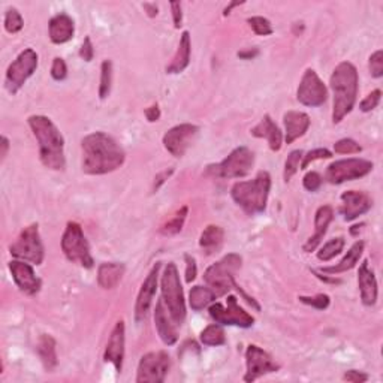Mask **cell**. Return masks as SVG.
I'll return each instance as SVG.
<instances>
[{"label":"cell","mask_w":383,"mask_h":383,"mask_svg":"<svg viewBox=\"0 0 383 383\" xmlns=\"http://www.w3.org/2000/svg\"><path fill=\"white\" fill-rule=\"evenodd\" d=\"M81 167L89 176H105L118 169L126 161V153L114 138L105 132H93L81 141Z\"/></svg>","instance_id":"cell-1"},{"label":"cell","mask_w":383,"mask_h":383,"mask_svg":"<svg viewBox=\"0 0 383 383\" xmlns=\"http://www.w3.org/2000/svg\"><path fill=\"white\" fill-rule=\"evenodd\" d=\"M28 121L38 141L39 159L43 167L53 171L65 169V138L57 126L45 116H32Z\"/></svg>","instance_id":"cell-2"},{"label":"cell","mask_w":383,"mask_h":383,"mask_svg":"<svg viewBox=\"0 0 383 383\" xmlns=\"http://www.w3.org/2000/svg\"><path fill=\"white\" fill-rule=\"evenodd\" d=\"M358 71L349 62H342L338 65L333 75H331L329 85L333 90V121L337 125L349 114L356 103L358 96Z\"/></svg>","instance_id":"cell-3"},{"label":"cell","mask_w":383,"mask_h":383,"mask_svg":"<svg viewBox=\"0 0 383 383\" xmlns=\"http://www.w3.org/2000/svg\"><path fill=\"white\" fill-rule=\"evenodd\" d=\"M269 189H271V177L267 171H260L253 180L235 183L231 189V196L245 213L255 216L265 211Z\"/></svg>","instance_id":"cell-4"},{"label":"cell","mask_w":383,"mask_h":383,"mask_svg":"<svg viewBox=\"0 0 383 383\" xmlns=\"http://www.w3.org/2000/svg\"><path fill=\"white\" fill-rule=\"evenodd\" d=\"M162 300L167 304L169 316L176 322V325H181L186 319V302L185 293L180 282L178 269L174 262H169L163 269L162 274Z\"/></svg>","instance_id":"cell-5"},{"label":"cell","mask_w":383,"mask_h":383,"mask_svg":"<svg viewBox=\"0 0 383 383\" xmlns=\"http://www.w3.org/2000/svg\"><path fill=\"white\" fill-rule=\"evenodd\" d=\"M241 262L240 255L229 253L207 269L204 280L217 298L223 297L235 286V274L241 268Z\"/></svg>","instance_id":"cell-6"},{"label":"cell","mask_w":383,"mask_h":383,"mask_svg":"<svg viewBox=\"0 0 383 383\" xmlns=\"http://www.w3.org/2000/svg\"><path fill=\"white\" fill-rule=\"evenodd\" d=\"M255 154L247 147H237L232 150L228 158L223 159L220 163L210 165L207 168V176L216 178H241L246 177L253 168Z\"/></svg>","instance_id":"cell-7"},{"label":"cell","mask_w":383,"mask_h":383,"mask_svg":"<svg viewBox=\"0 0 383 383\" xmlns=\"http://www.w3.org/2000/svg\"><path fill=\"white\" fill-rule=\"evenodd\" d=\"M62 250L68 260L84 268L93 267V256L90 253V246L85 240V235L80 223L69 222L62 237Z\"/></svg>","instance_id":"cell-8"},{"label":"cell","mask_w":383,"mask_h":383,"mask_svg":"<svg viewBox=\"0 0 383 383\" xmlns=\"http://www.w3.org/2000/svg\"><path fill=\"white\" fill-rule=\"evenodd\" d=\"M10 253L20 260H25L33 265H41L45 256V250L39 235L38 223H32L24 228L12 245L10 246Z\"/></svg>","instance_id":"cell-9"},{"label":"cell","mask_w":383,"mask_h":383,"mask_svg":"<svg viewBox=\"0 0 383 383\" xmlns=\"http://www.w3.org/2000/svg\"><path fill=\"white\" fill-rule=\"evenodd\" d=\"M38 69V54L32 48H25L19 54L14 62L10 65L6 71L5 84L10 93L15 94L19 92L24 83L37 72Z\"/></svg>","instance_id":"cell-10"},{"label":"cell","mask_w":383,"mask_h":383,"mask_svg":"<svg viewBox=\"0 0 383 383\" xmlns=\"http://www.w3.org/2000/svg\"><path fill=\"white\" fill-rule=\"evenodd\" d=\"M211 319L216 324L229 325V327H240V328H250L255 324V318L240 307L237 298L234 295H229L226 300V306L220 302H216L208 309Z\"/></svg>","instance_id":"cell-11"},{"label":"cell","mask_w":383,"mask_h":383,"mask_svg":"<svg viewBox=\"0 0 383 383\" xmlns=\"http://www.w3.org/2000/svg\"><path fill=\"white\" fill-rule=\"evenodd\" d=\"M373 171V163L365 159H343L329 165L325 172V178L331 185H342L346 181L358 180Z\"/></svg>","instance_id":"cell-12"},{"label":"cell","mask_w":383,"mask_h":383,"mask_svg":"<svg viewBox=\"0 0 383 383\" xmlns=\"http://www.w3.org/2000/svg\"><path fill=\"white\" fill-rule=\"evenodd\" d=\"M171 367L169 355L163 351L145 353L138 365V383H162Z\"/></svg>","instance_id":"cell-13"},{"label":"cell","mask_w":383,"mask_h":383,"mask_svg":"<svg viewBox=\"0 0 383 383\" xmlns=\"http://www.w3.org/2000/svg\"><path fill=\"white\" fill-rule=\"evenodd\" d=\"M297 99L302 105L311 108L324 105L327 102L328 90L324 81H322L319 75L316 74V71L307 69V71L304 72L297 90Z\"/></svg>","instance_id":"cell-14"},{"label":"cell","mask_w":383,"mask_h":383,"mask_svg":"<svg viewBox=\"0 0 383 383\" xmlns=\"http://www.w3.org/2000/svg\"><path fill=\"white\" fill-rule=\"evenodd\" d=\"M246 376L245 382H255L256 379L265 376L269 373L280 370V365L276 364L271 355L260 349L256 344H250L246 351Z\"/></svg>","instance_id":"cell-15"},{"label":"cell","mask_w":383,"mask_h":383,"mask_svg":"<svg viewBox=\"0 0 383 383\" xmlns=\"http://www.w3.org/2000/svg\"><path fill=\"white\" fill-rule=\"evenodd\" d=\"M198 132L199 127L190 123L174 126L163 135V147L176 158H183L189 147L194 144Z\"/></svg>","instance_id":"cell-16"},{"label":"cell","mask_w":383,"mask_h":383,"mask_svg":"<svg viewBox=\"0 0 383 383\" xmlns=\"http://www.w3.org/2000/svg\"><path fill=\"white\" fill-rule=\"evenodd\" d=\"M159 269H161V262H156L149 276H147L145 280L143 282L141 289L138 292V298L135 304V320L138 324H141V322H144L147 316H149V311L152 309V304L156 295V289H158Z\"/></svg>","instance_id":"cell-17"},{"label":"cell","mask_w":383,"mask_h":383,"mask_svg":"<svg viewBox=\"0 0 383 383\" xmlns=\"http://www.w3.org/2000/svg\"><path fill=\"white\" fill-rule=\"evenodd\" d=\"M10 271L12 274L14 282L17 287L24 293L33 297L41 291L42 282L41 278L34 274V269L30 264L25 262V260H11L10 262Z\"/></svg>","instance_id":"cell-18"},{"label":"cell","mask_w":383,"mask_h":383,"mask_svg":"<svg viewBox=\"0 0 383 383\" xmlns=\"http://www.w3.org/2000/svg\"><path fill=\"white\" fill-rule=\"evenodd\" d=\"M373 199L369 194L358 190H347L342 195L340 213L346 222L358 219L360 216L371 210Z\"/></svg>","instance_id":"cell-19"},{"label":"cell","mask_w":383,"mask_h":383,"mask_svg":"<svg viewBox=\"0 0 383 383\" xmlns=\"http://www.w3.org/2000/svg\"><path fill=\"white\" fill-rule=\"evenodd\" d=\"M125 335H126L125 322L118 320L116 327L112 328V331H111V335L108 338L105 352H103V361L111 362L112 365H114L118 373L121 371V369H123Z\"/></svg>","instance_id":"cell-20"},{"label":"cell","mask_w":383,"mask_h":383,"mask_svg":"<svg viewBox=\"0 0 383 383\" xmlns=\"http://www.w3.org/2000/svg\"><path fill=\"white\" fill-rule=\"evenodd\" d=\"M154 324H156V329H158V334L161 337V340L165 344L172 346V344L177 343L178 334H177L176 322L172 320L171 316H168V310L165 309L163 300L156 302Z\"/></svg>","instance_id":"cell-21"},{"label":"cell","mask_w":383,"mask_h":383,"mask_svg":"<svg viewBox=\"0 0 383 383\" xmlns=\"http://www.w3.org/2000/svg\"><path fill=\"white\" fill-rule=\"evenodd\" d=\"M334 219V210L331 205H322L318 208V211L315 214V234L307 240L306 245H304V251L306 253H311L315 251L316 247L320 245V241L324 240L325 234L328 231L329 223Z\"/></svg>","instance_id":"cell-22"},{"label":"cell","mask_w":383,"mask_h":383,"mask_svg":"<svg viewBox=\"0 0 383 383\" xmlns=\"http://www.w3.org/2000/svg\"><path fill=\"white\" fill-rule=\"evenodd\" d=\"M284 123V141L286 144H292L295 139L306 135L310 127V117L306 112L301 111H287L283 116Z\"/></svg>","instance_id":"cell-23"},{"label":"cell","mask_w":383,"mask_h":383,"mask_svg":"<svg viewBox=\"0 0 383 383\" xmlns=\"http://www.w3.org/2000/svg\"><path fill=\"white\" fill-rule=\"evenodd\" d=\"M358 286L361 291V300L364 302V306L371 307L377 301V280L376 276L369 268V262L364 260L358 269Z\"/></svg>","instance_id":"cell-24"},{"label":"cell","mask_w":383,"mask_h":383,"mask_svg":"<svg viewBox=\"0 0 383 383\" xmlns=\"http://www.w3.org/2000/svg\"><path fill=\"white\" fill-rule=\"evenodd\" d=\"M50 39L53 43H66L74 38L75 24L74 20L68 14H57L50 20L48 24Z\"/></svg>","instance_id":"cell-25"},{"label":"cell","mask_w":383,"mask_h":383,"mask_svg":"<svg viewBox=\"0 0 383 383\" xmlns=\"http://www.w3.org/2000/svg\"><path fill=\"white\" fill-rule=\"evenodd\" d=\"M250 134L255 138H265L268 141L269 149L273 152H278L282 149V141H283L282 130L278 129V126L268 114L264 116L262 120H260L259 123L250 130Z\"/></svg>","instance_id":"cell-26"},{"label":"cell","mask_w":383,"mask_h":383,"mask_svg":"<svg viewBox=\"0 0 383 383\" xmlns=\"http://www.w3.org/2000/svg\"><path fill=\"white\" fill-rule=\"evenodd\" d=\"M190 50H192V42H190V33L186 30L183 32L180 43L177 48V53L171 60V63L167 66L168 74H180L185 71V69L190 63Z\"/></svg>","instance_id":"cell-27"},{"label":"cell","mask_w":383,"mask_h":383,"mask_svg":"<svg viewBox=\"0 0 383 383\" xmlns=\"http://www.w3.org/2000/svg\"><path fill=\"white\" fill-rule=\"evenodd\" d=\"M125 276V265L105 262L98 268V283L102 289H114Z\"/></svg>","instance_id":"cell-28"},{"label":"cell","mask_w":383,"mask_h":383,"mask_svg":"<svg viewBox=\"0 0 383 383\" xmlns=\"http://www.w3.org/2000/svg\"><path fill=\"white\" fill-rule=\"evenodd\" d=\"M225 240V232L217 225H208L207 228L203 231L201 238H199V247L204 250L205 255H214L219 251L223 246Z\"/></svg>","instance_id":"cell-29"},{"label":"cell","mask_w":383,"mask_h":383,"mask_svg":"<svg viewBox=\"0 0 383 383\" xmlns=\"http://www.w3.org/2000/svg\"><path fill=\"white\" fill-rule=\"evenodd\" d=\"M364 241H356L355 245L349 249V251L344 255V258L334 267H324L320 269L324 274H340V273H346L352 269L356 264L360 262V259L362 256V251H364Z\"/></svg>","instance_id":"cell-30"},{"label":"cell","mask_w":383,"mask_h":383,"mask_svg":"<svg viewBox=\"0 0 383 383\" xmlns=\"http://www.w3.org/2000/svg\"><path fill=\"white\" fill-rule=\"evenodd\" d=\"M37 351L45 370L53 371L57 367V351L54 338L48 334H42L38 340Z\"/></svg>","instance_id":"cell-31"},{"label":"cell","mask_w":383,"mask_h":383,"mask_svg":"<svg viewBox=\"0 0 383 383\" xmlns=\"http://www.w3.org/2000/svg\"><path fill=\"white\" fill-rule=\"evenodd\" d=\"M216 298L217 297L214 295V292L208 286H194L189 293V304L192 310L201 311L205 307L210 306Z\"/></svg>","instance_id":"cell-32"},{"label":"cell","mask_w":383,"mask_h":383,"mask_svg":"<svg viewBox=\"0 0 383 383\" xmlns=\"http://www.w3.org/2000/svg\"><path fill=\"white\" fill-rule=\"evenodd\" d=\"M201 342L205 346H223L226 343L225 331L220 324L208 325L201 333Z\"/></svg>","instance_id":"cell-33"},{"label":"cell","mask_w":383,"mask_h":383,"mask_svg":"<svg viewBox=\"0 0 383 383\" xmlns=\"http://www.w3.org/2000/svg\"><path fill=\"white\" fill-rule=\"evenodd\" d=\"M343 247H344V238L343 237H337V238L329 240L318 251V259L324 260V262H328V260L334 259L337 255H340L343 251Z\"/></svg>","instance_id":"cell-34"},{"label":"cell","mask_w":383,"mask_h":383,"mask_svg":"<svg viewBox=\"0 0 383 383\" xmlns=\"http://www.w3.org/2000/svg\"><path fill=\"white\" fill-rule=\"evenodd\" d=\"M187 213H189V208L186 205L181 207L180 210L172 216V219L168 220L167 223L162 226L161 232L163 235H176V234H178L183 229V226H185V222L187 219Z\"/></svg>","instance_id":"cell-35"},{"label":"cell","mask_w":383,"mask_h":383,"mask_svg":"<svg viewBox=\"0 0 383 383\" xmlns=\"http://www.w3.org/2000/svg\"><path fill=\"white\" fill-rule=\"evenodd\" d=\"M112 85V63L111 60H103L101 65V84H99V98L107 99L111 93Z\"/></svg>","instance_id":"cell-36"},{"label":"cell","mask_w":383,"mask_h":383,"mask_svg":"<svg viewBox=\"0 0 383 383\" xmlns=\"http://www.w3.org/2000/svg\"><path fill=\"white\" fill-rule=\"evenodd\" d=\"M302 159V152L301 150H293L287 156V159L284 162V172H283V178L287 183L289 181L297 171L300 169V162Z\"/></svg>","instance_id":"cell-37"},{"label":"cell","mask_w":383,"mask_h":383,"mask_svg":"<svg viewBox=\"0 0 383 383\" xmlns=\"http://www.w3.org/2000/svg\"><path fill=\"white\" fill-rule=\"evenodd\" d=\"M24 25L23 21V17L21 14L15 10V8H11V10H8L5 14V30L8 33H19Z\"/></svg>","instance_id":"cell-38"},{"label":"cell","mask_w":383,"mask_h":383,"mask_svg":"<svg viewBox=\"0 0 383 383\" xmlns=\"http://www.w3.org/2000/svg\"><path fill=\"white\" fill-rule=\"evenodd\" d=\"M247 23L251 30L259 34V37H268V34L274 32L271 23H269V20L264 19V17H251V19L247 20Z\"/></svg>","instance_id":"cell-39"},{"label":"cell","mask_w":383,"mask_h":383,"mask_svg":"<svg viewBox=\"0 0 383 383\" xmlns=\"http://www.w3.org/2000/svg\"><path fill=\"white\" fill-rule=\"evenodd\" d=\"M334 152L338 154H356L362 152V147L352 138H343L334 144Z\"/></svg>","instance_id":"cell-40"},{"label":"cell","mask_w":383,"mask_h":383,"mask_svg":"<svg viewBox=\"0 0 383 383\" xmlns=\"http://www.w3.org/2000/svg\"><path fill=\"white\" fill-rule=\"evenodd\" d=\"M302 163H301V169H307L309 168V165L313 163L315 161H319V159H329V158H333V153H331L329 150L327 149H315V150H311L309 152L306 156H302Z\"/></svg>","instance_id":"cell-41"},{"label":"cell","mask_w":383,"mask_h":383,"mask_svg":"<svg viewBox=\"0 0 383 383\" xmlns=\"http://www.w3.org/2000/svg\"><path fill=\"white\" fill-rule=\"evenodd\" d=\"M370 72L374 78H382L383 76V51L377 50L376 53L370 56Z\"/></svg>","instance_id":"cell-42"},{"label":"cell","mask_w":383,"mask_h":383,"mask_svg":"<svg viewBox=\"0 0 383 383\" xmlns=\"http://www.w3.org/2000/svg\"><path fill=\"white\" fill-rule=\"evenodd\" d=\"M300 301L304 302V304H307V306H311V307H315L318 310H325L328 306H329V297L325 293H319V295H315V297H300Z\"/></svg>","instance_id":"cell-43"},{"label":"cell","mask_w":383,"mask_h":383,"mask_svg":"<svg viewBox=\"0 0 383 383\" xmlns=\"http://www.w3.org/2000/svg\"><path fill=\"white\" fill-rule=\"evenodd\" d=\"M380 98H382V92H380L379 89L373 90L370 94L365 96V99L360 103V110H361L362 112H370V111H373L374 108H376V107L379 105Z\"/></svg>","instance_id":"cell-44"},{"label":"cell","mask_w":383,"mask_h":383,"mask_svg":"<svg viewBox=\"0 0 383 383\" xmlns=\"http://www.w3.org/2000/svg\"><path fill=\"white\" fill-rule=\"evenodd\" d=\"M68 75V66L65 63L63 59L56 57L53 60V65H51V76L56 81H63Z\"/></svg>","instance_id":"cell-45"},{"label":"cell","mask_w":383,"mask_h":383,"mask_svg":"<svg viewBox=\"0 0 383 383\" xmlns=\"http://www.w3.org/2000/svg\"><path fill=\"white\" fill-rule=\"evenodd\" d=\"M302 185L309 192H316L322 186V177L315 171L307 172L306 177H304V180H302Z\"/></svg>","instance_id":"cell-46"},{"label":"cell","mask_w":383,"mask_h":383,"mask_svg":"<svg viewBox=\"0 0 383 383\" xmlns=\"http://www.w3.org/2000/svg\"><path fill=\"white\" fill-rule=\"evenodd\" d=\"M185 260H186V282L192 283L195 280L196 274H198L196 260H195V258H192L190 255H186Z\"/></svg>","instance_id":"cell-47"},{"label":"cell","mask_w":383,"mask_h":383,"mask_svg":"<svg viewBox=\"0 0 383 383\" xmlns=\"http://www.w3.org/2000/svg\"><path fill=\"white\" fill-rule=\"evenodd\" d=\"M343 380L351 383H364L369 380V374H365L358 370H349L343 374Z\"/></svg>","instance_id":"cell-48"},{"label":"cell","mask_w":383,"mask_h":383,"mask_svg":"<svg viewBox=\"0 0 383 383\" xmlns=\"http://www.w3.org/2000/svg\"><path fill=\"white\" fill-rule=\"evenodd\" d=\"M93 56H94V50H93V43H92V39L87 37L83 42V45H81V50H80V57L83 60H85V62H92L93 60Z\"/></svg>","instance_id":"cell-49"},{"label":"cell","mask_w":383,"mask_h":383,"mask_svg":"<svg viewBox=\"0 0 383 383\" xmlns=\"http://www.w3.org/2000/svg\"><path fill=\"white\" fill-rule=\"evenodd\" d=\"M172 172H174V169H167V171L158 174V176H156V178H154V183H153V192H158L163 183L172 176Z\"/></svg>","instance_id":"cell-50"},{"label":"cell","mask_w":383,"mask_h":383,"mask_svg":"<svg viewBox=\"0 0 383 383\" xmlns=\"http://www.w3.org/2000/svg\"><path fill=\"white\" fill-rule=\"evenodd\" d=\"M172 10V19H174V25L178 29L183 21V12H181V3L180 2H172L171 3Z\"/></svg>","instance_id":"cell-51"},{"label":"cell","mask_w":383,"mask_h":383,"mask_svg":"<svg viewBox=\"0 0 383 383\" xmlns=\"http://www.w3.org/2000/svg\"><path fill=\"white\" fill-rule=\"evenodd\" d=\"M145 117H147V120L149 121H158L159 118H161V110H159V107L158 105H153V107H150V108H147L145 110Z\"/></svg>","instance_id":"cell-52"},{"label":"cell","mask_w":383,"mask_h":383,"mask_svg":"<svg viewBox=\"0 0 383 383\" xmlns=\"http://www.w3.org/2000/svg\"><path fill=\"white\" fill-rule=\"evenodd\" d=\"M258 54H259V50H258V48H251V50L240 51L238 57H240V59H245V60H251V59H255Z\"/></svg>","instance_id":"cell-53"},{"label":"cell","mask_w":383,"mask_h":383,"mask_svg":"<svg viewBox=\"0 0 383 383\" xmlns=\"http://www.w3.org/2000/svg\"><path fill=\"white\" fill-rule=\"evenodd\" d=\"M2 152H0V156H2V162L6 159V156H8V150H10V139H8L6 136H2Z\"/></svg>","instance_id":"cell-54"},{"label":"cell","mask_w":383,"mask_h":383,"mask_svg":"<svg viewBox=\"0 0 383 383\" xmlns=\"http://www.w3.org/2000/svg\"><path fill=\"white\" fill-rule=\"evenodd\" d=\"M144 8H145L147 11H149V15H150V17H156V15H158V6H156V5L145 3Z\"/></svg>","instance_id":"cell-55"},{"label":"cell","mask_w":383,"mask_h":383,"mask_svg":"<svg viewBox=\"0 0 383 383\" xmlns=\"http://www.w3.org/2000/svg\"><path fill=\"white\" fill-rule=\"evenodd\" d=\"M240 5H242V2H232L229 6H226V8H225V12H223V14H225V15L231 14V10H232V8H235V6H240Z\"/></svg>","instance_id":"cell-56"}]
</instances>
